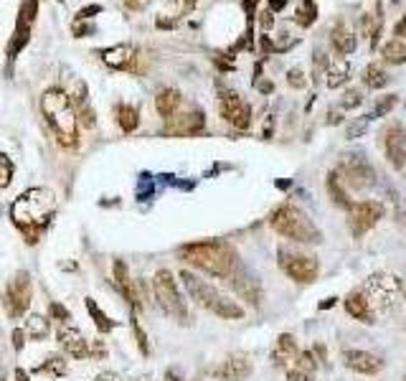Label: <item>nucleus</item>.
<instances>
[{"label": "nucleus", "instance_id": "nucleus-1", "mask_svg": "<svg viewBox=\"0 0 406 381\" xmlns=\"http://www.w3.org/2000/svg\"><path fill=\"white\" fill-rule=\"evenodd\" d=\"M56 201L54 193L46 188H28L23 196H18L10 206V219L13 224L20 229V234L26 236L28 244H36L43 234V229L49 227L51 216H54Z\"/></svg>", "mask_w": 406, "mask_h": 381}, {"label": "nucleus", "instance_id": "nucleus-2", "mask_svg": "<svg viewBox=\"0 0 406 381\" xmlns=\"http://www.w3.org/2000/svg\"><path fill=\"white\" fill-rule=\"evenodd\" d=\"M178 257L183 262H188L191 267L201 270L211 277H221V280H229L239 264L234 246L221 241V239H206V241L186 244L178 249Z\"/></svg>", "mask_w": 406, "mask_h": 381}, {"label": "nucleus", "instance_id": "nucleus-3", "mask_svg": "<svg viewBox=\"0 0 406 381\" xmlns=\"http://www.w3.org/2000/svg\"><path fill=\"white\" fill-rule=\"evenodd\" d=\"M41 112L46 117V122L51 125V130L56 132L59 143L74 148L76 138H79V117L74 112L71 97L64 89H49L41 97Z\"/></svg>", "mask_w": 406, "mask_h": 381}, {"label": "nucleus", "instance_id": "nucleus-4", "mask_svg": "<svg viewBox=\"0 0 406 381\" xmlns=\"http://www.w3.org/2000/svg\"><path fill=\"white\" fill-rule=\"evenodd\" d=\"M269 224L279 236H284L289 241H300V244H320L323 241V234H320V229L315 227V221L302 209H297L292 204L279 206L272 214Z\"/></svg>", "mask_w": 406, "mask_h": 381}, {"label": "nucleus", "instance_id": "nucleus-5", "mask_svg": "<svg viewBox=\"0 0 406 381\" xmlns=\"http://www.w3.org/2000/svg\"><path fill=\"white\" fill-rule=\"evenodd\" d=\"M152 293H155L157 305H160L168 315L178 318L181 323L188 320V310H186V303H183V298H181L178 282L173 280V275H170L168 270H157V272H155V277H152Z\"/></svg>", "mask_w": 406, "mask_h": 381}, {"label": "nucleus", "instance_id": "nucleus-6", "mask_svg": "<svg viewBox=\"0 0 406 381\" xmlns=\"http://www.w3.org/2000/svg\"><path fill=\"white\" fill-rule=\"evenodd\" d=\"M399 290H401L399 280L394 275H389V272L371 275L363 282V287H360V293L366 295V300L371 303V307H378V310H389L391 305L396 303L399 300Z\"/></svg>", "mask_w": 406, "mask_h": 381}, {"label": "nucleus", "instance_id": "nucleus-7", "mask_svg": "<svg viewBox=\"0 0 406 381\" xmlns=\"http://www.w3.org/2000/svg\"><path fill=\"white\" fill-rule=\"evenodd\" d=\"M31 295H33V290H31L28 272L13 275L8 280V285L3 287V295H0V303L5 307V315L13 318V320H18L20 315H26V310L31 305Z\"/></svg>", "mask_w": 406, "mask_h": 381}, {"label": "nucleus", "instance_id": "nucleus-8", "mask_svg": "<svg viewBox=\"0 0 406 381\" xmlns=\"http://www.w3.org/2000/svg\"><path fill=\"white\" fill-rule=\"evenodd\" d=\"M338 173L343 175V181L350 188H355V191H366V188H371L376 183V170L366 160L363 152H348V155H343Z\"/></svg>", "mask_w": 406, "mask_h": 381}, {"label": "nucleus", "instance_id": "nucleus-9", "mask_svg": "<svg viewBox=\"0 0 406 381\" xmlns=\"http://www.w3.org/2000/svg\"><path fill=\"white\" fill-rule=\"evenodd\" d=\"M279 267L284 270V275L300 285L315 282L318 272H320V262L312 254H300V252H287L279 249Z\"/></svg>", "mask_w": 406, "mask_h": 381}, {"label": "nucleus", "instance_id": "nucleus-10", "mask_svg": "<svg viewBox=\"0 0 406 381\" xmlns=\"http://www.w3.org/2000/svg\"><path fill=\"white\" fill-rule=\"evenodd\" d=\"M386 209L381 201H355L350 209H348V227L350 234L355 239H360L363 234H368L371 229L376 227L381 219H384Z\"/></svg>", "mask_w": 406, "mask_h": 381}, {"label": "nucleus", "instance_id": "nucleus-11", "mask_svg": "<svg viewBox=\"0 0 406 381\" xmlns=\"http://www.w3.org/2000/svg\"><path fill=\"white\" fill-rule=\"evenodd\" d=\"M218 109H221V117H223L231 127H236V130H249V127H252V107H249L239 94H234V92L223 94Z\"/></svg>", "mask_w": 406, "mask_h": 381}, {"label": "nucleus", "instance_id": "nucleus-12", "mask_svg": "<svg viewBox=\"0 0 406 381\" xmlns=\"http://www.w3.org/2000/svg\"><path fill=\"white\" fill-rule=\"evenodd\" d=\"M254 371V364L246 353L236 351V353H229L216 369H213V379L216 381H244L249 374Z\"/></svg>", "mask_w": 406, "mask_h": 381}, {"label": "nucleus", "instance_id": "nucleus-13", "mask_svg": "<svg viewBox=\"0 0 406 381\" xmlns=\"http://www.w3.org/2000/svg\"><path fill=\"white\" fill-rule=\"evenodd\" d=\"M181 280H183V285H186V290H188V295H191V300L196 305H201L206 310H213V305L218 303V298H221V293L213 287V285H208L206 280H201L196 272H191V270H183L181 272Z\"/></svg>", "mask_w": 406, "mask_h": 381}, {"label": "nucleus", "instance_id": "nucleus-14", "mask_svg": "<svg viewBox=\"0 0 406 381\" xmlns=\"http://www.w3.org/2000/svg\"><path fill=\"white\" fill-rule=\"evenodd\" d=\"M343 364H345L350 371H358V374H366V376H373V374L384 371V366H386V361H384L378 353L360 351V348L343 351Z\"/></svg>", "mask_w": 406, "mask_h": 381}, {"label": "nucleus", "instance_id": "nucleus-15", "mask_svg": "<svg viewBox=\"0 0 406 381\" xmlns=\"http://www.w3.org/2000/svg\"><path fill=\"white\" fill-rule=\"evenodd\" d=\"M384 148H386L389 163L396 170H401L406 165V135H404V130H401V125L386 127V132H384Z\"/></svg>", "mask_w": 406, "mask_h": 381}, {"label": "nucleus", "instance_id": "nucleus-16", "mask_svg": "<svg viewBox=\"0 0 406 381\" xmlns=\"http://www.w3.org/2000/svg\"><path fill=\"white\" fill-rule=\"evenodd\" d=\"M59 346L66 351L71 358H86L92 351H89V341L81 335V330L79 328H74V325H61L59 328Z\"/></svg>", "mask_w": 406, "mask_h": 381}, {"label": "nucleus", "instance_id": "nucleus-17", "mask_svg": "<svg viewBox=\"0 0 406 381\" xmlns=\"http://www.w3.org/2000/svg\"><path fill=\"white\" fill-rule=\"evenodd\" d=\"M231 280V285H234V290L241 295V298H246L252 305H259L262 303V290H259V282L241 267V264H236V270H234V275L229 277Z\"/></svg>", "mask_w": 406, "mask_h": 381}, {"label": "nucleus", "instance_id": "nucleus-18", "mask_svg": "<svg viewBox=\"0 0 406 381\" xmlns=\"http://www.w3.org/2000/svg\"><path fill=\"white\" fill-rule=\"evenodd\" d=\"M318 374V361L312 351H300L297 358L292 361V366L287 369V379L289 381H312Z\"/></svg>", "mask_w": 406, "mask_h": 381}, {"label": "nucleus", "instance_id": "nucleus-19", "mask_svg": "<svg viewBox=\"0 0 406 381\" xmlns=\"http://www.w3.org/2000/svg\"><path fill=\"white\" fill-rule=\"evenodd\" d=\"M135 59H137L135 46H127V43H120V46H112V49L102 51V61L109 69H130Z\"/></svg>", "mask_w": 406, "mask_h": 381}, {"label": "nucleus", "instance_id": "nucleus-20", "mask_svg": "<svg viewBox=\"0 0 406 381\" xmlns=\"http://www.w3.org/2000/svg\"><path fill=\"white\" fill-rule=\"evenodd\" d=\"M297 341H295V335L292 333H282L277 341H274V348H272V361L277 364V366H287L289 369V364L297 358Z\"/></svg>", "mask_w": 406, "mask_h": 381}, {"label": "nucleus", "instance_id": "nucleus-21", "mask_svg": "<svg viewBox=\"0 0 406 381\" xmlns=\"http://www.w3.org/2000/svg\"><path fill=\"white\" fill-rule=\"evenodd\" d=\"M175 122L165 127V132L170 135H198L203 127H206V117L203 112H191V115H181V117H173Z\"/></svg>", "mask_w": 406, "mask_h": 381}, {"label": "nucleus", "instance_id": "nucleus-22", "mask_svg": "<svg viewBox=\"0 0 406 381\" xmlns=\"http://www.w3.org/2000/svg\"><path fill=\"white\" fill-rule=\"evenodd\" d=\"M325 191H328V196L333 198V204H338L343 209H350V206H353V201H350V196H348V188H345V181H343V175H340L338 170H330V173L325 175Z\"/></svg>", "mask_w": 406, "mask_h": 381}, {"label": "nucleus", "instance_id": "nucleus-23", "mask_svg": "<svg viewBox=\"0 0 406 381\" xmlns=\"http://www.w3.org/2000/svg\"><path fill=\"white\" fill-rule=\"evenodd\" d=\"M181 102H183V97H181L178 89H160L157 97H155V109H157V115L163 120H173V115L178 112Z\"/></svg>", "mask_w": 406, "mask_h": 381}, {"label": "nucleus", "instance_id": "nucleus-24", "mask_svg": "<svg viewBox=\"0 0 406 381\" xmlns=\"http://www.w3.org/2000/svg\"><path fill=\"white\" fill-rule=\"evenodd\" d=\"M345 310L350 318L360 320V323H373V310H371V303L366 300V295L358 290V293H350L345 298Z\"/></svg>", "mask_w": 406, "mask_h": 381}, {"label": "nucleus", "instance_id": "nucleus-25", "mask_svg": "<svg viewBox=\"0 0 406 381\" xmlns=\"http://www.w3.org/2000/svg\"><path fill=\"white\" fill-rule=\"evenodd\" d=\"M330 41H333V49L343 54V56H348V54H353L355 51V46H358V38H355V33L345 26V23H338L335 26V31H333V36H330Z\"/></svg>", "mask_w": 406, "mask_h": 381}, {"label": "nucleus", "instance_id": "nucleus-26", "mask_svg": "<svg viewBox=\"0 0 406 381\" xmlns=\"http://www.w3.org/2000/svg\"><path fill=\"white\" fill-rule=\"evenodd\" d=\"M348 76H350V64H348L345 59H338V61H333V64L328 66V72H325V84H328L330 89H338V86H343V84L348 81Z\"/></svg>", "mask_w": 406, "mask_h": 381}, {"label": "nucleus", "instance_id": "nucleus-27", "mask_svg": "<svg viewBox=\"0 0 406 381\" xmlns=\"http://www.w3.org/2000/svg\"><path fill=\"white\" fill-rule=\"evenodd\" d=\"M115 115H117V125H120L122 132H135L137 130V125H140V112H137L132 104H117Z\"/></svg>", "mask_w": 406, "mask_h": 381}, {"label": "nucleus", "instance_id": "nucleus-28", "mask_svg": "<svg viewBox=\"0 0 406 381\" xmlns=\"http://www.w3.org/2000/svg\"><path fill=\"white\" fill-rule=\"evenodd\" d=\"M213 315H218V318H226V320H239V318H244V307L236 303V300H231V298H226V295H221L218 298V303L213 305V310H211Z\"/></svg>", "mask_w": 406, "mask_h": 381}, {"label": "nucleus", "instance_id": "nucleus-29", "mask_svg": "<svg viewBox=\"0 0 406 381\" xmlns=\"http://www.w3.org/2000/svg\"><path fill=\"white\" fill-rule=\"evenodd\" d=\"M36 374H41V376H51V379H61L64 374L69 371V366H66V361L61 358V356H49L41 366H36L33 369Z\"/></svg>", "mask_w": 406, "mask_h": 381}, {"label": "nucleus", "instance_id": "nucleus-30", "mask_svg": "<svg viewBox=\"0 0 406 381\" xmlns=\"http://www.w3.org/2000/svg\"><path fill=\"white\" fill-rule=\"evenodd\" d=\"M86 310H89V315H92V320H94V325H97L99 333H109V330L117 328V323H115L104 310H99V305L94 303L92 298H86Z\"/></svg>", "mask_w": 406, "mask_h": 381}, {"label": "nucleus", "instance_id": "nucleus-31", "mask_svg": "<svg viewBox=\"0 0 406 381\" xmlns=\"http://www.w3.org/2000/svg\"><path fill=\"white\" fill-rule=\"evenodd\" d=\"M49 330H51V323H49L46 315H31L26 320V335L33 338V341H43L49 335Z\"/></svg>", "mask_w": 406, "mask_h": 381}, {"label": "nucleus", "instance_id": "nucleus-32", "mask_svg": "<svg viewBox=\"0 0 406 381\" xmlns=\"http://www.w3.org/2000/svg\"><path fill=\"white\" fill-rule=\"evenodd\" d=\"M381 56H384L389 64H406V41H401V38L389 41V43L381 49Z\"/></svg>", "mask_w": 406, "mask_h": 381}, {"label": "nucleus", "instance_id": "nucleus-33", "mask_svg": "<svg viewBox=\"0 0 406 381\" xmlns=\"http://www.w3.org/2000/svg\"><path fill=\"white\" fill-rule=\"evenodd\" d=\"M363 84L366 86H371V89H384L386 84H389V76H386V72L381 69V66H366L363 69Z\"/></svg>", "mask_w": 406, "mask_h": 381}, {"label": "nucleus", "instance_id": "nucleus-34", "mask_svg": "<svg viewBox=\"0 0 406 381\" xmlns=\"http://www.w3.org/2000/svg\"><path fill=\"white\" fill-rule=\"evenodd\" d=\"M315 18H318V5L312 3V0H302L300 5H297V13H295V20L300 23V26H312L315 23Z\"/></svg>", "mask_w": 406, "mask_h": 381}, {"label": "nucleus", "instance_id": "nucleus-35", "mask_svg": "<svg viewBox=\"0 0 406 381\" xmlns=\"http://www.w3.org/2000/svg\"><path fill=\"white\" fill-rule=\"evenodd\" d=\"M396 107V94H386V97H378L376 99V104L371 107V120H378V117H386L391 109Z\"/></svg>", "mask_w": 406, "mask_h": 381}, {"label": "nucleus", "instance_id": "nucleus-36", "mask_svg": "<svg viewBox=\"0 0 406 381\" xmlns=\"http://www.w3.org/2000/svg\"><path fill=\"white\" fill-rule=\"evenodd\" d=\"M28 33H31V26H20V23H18L15 36H13V41H10V46H8V56H10V59H15L18 51L28 43Z\"/></svg>", "mask_w": 406, "mask_h": 381}, {"label": "nucleus", "instance_id": "nucleus-37", "mask_svg": "<svg viewBox=\"0 0 406 381\" xmlns=\"http://www.w3.org/2000/svg\"><path fill=\"white\" fill-rule=\"evenodd\" d=\"M368 125H371V117H368V115L350 120V125L345 127V138H348V140H353V138H360V135L368 130Z\"/></svg>", "mask_w": 406, "mask_h": 381}, {"label": "nucleus", "instance_id": "nucleus-38", "mask_svg": "<svg viewBox=\"0 0 406 381\" xmlns=\"http://www.w3.org/2000/svg\"><path fill=\"white\" fill-rule=\"evenodd\" d=\"M13 173H15V168H13V160H10L8 155H0V191L10 186V181H13Z\"/></svg>", "mask_w": 406, "mask_h": 381}, {"label": "nucleus", "instance_id": "nucleus-39", "mask_svg": "<svg viewBox=\"0 0 406 381\" xmlns=\"http://www.w3.org/2000/svg\"><path fill=\"white\" fill-rule=\"evenodd\" d=\"M36 10H38V0H23L18 23H20V26H31V23H33V18H36Z\"/></svg>", "mask_w": 406, "mask_h": 381}, {"label": "nucleus", "instance_id": "nucleus-40", "mask_svg": "<svg viewBox=\"0 0 406 381\" xmlns=\"http://www.w3.org/2000/svg\"><path fill=\"white\" fill-rule=\"evenodd\" d=\"M340 104H343V109H355V107H360V104H363V92H360V89H348V92L343 94Z\"/></svg>", "mask_w": 406, "mask_h": 381}, {"label": "nucleus", "instance_id": "nucleus-41", "mask_svg": "<svg viewBox=\"0 0 406 381\" xmlns=\"http://www.w3.org/2000/svg\"><path fill=\"white\" fill-rule=\"evenodd\" d=\"M130 325H132V330H135V338H137V348L147 356L150 353V346H147V335H145V330L140 328V320H137V315L132 312V320H130Z\"/></svg>", "mask_w": 406, "mask_h": 381}, {"label": "nucleus", "instance_id": "nucleus-42", "mask_svg": "<svg viewBox=\"0 0 406 381\" xmlns=\"http://www.w3.org/2000/svg\"><path fill=\"white\" fill-rule=\"evenodd\" d=\"M49 315H51V318H56V320H59V323H64V325L71 320V312H69V310L61 303H51V307H49Z\"/></svg>", "mask_w": 406, "mask_h": 381}, {"label": "nucleus", "instance_id": "nucleus-43", "mask_svg": "<svg viewBox=\"0 0 406 381\" xmlns=\"http://www.w3.org/2000/svg\"><path fill=\"white\" fill-rule=\"evenodd\" d=\"M287 81H289L295 89H305V84H307L305 76H302V69H292V72L287 74Z\"/></svg>", "mask_w": 406, "mask_h": 381}, {"label": "nucleus", "instance_id": "nucleus-44", "mask_svg": "<svg viewBox=\"0 0 406 381\" xmlns=\"http://www.w3.org/2000/svg\"><path fill=\"white\" fill-rule=\"evenodd\" d=\"M97 13H102V5H86L76 13V20H86V18H94Z\"/></svg>", "mask_w": 406, "mask_h": 381}, {"label": "nucleus", "instance_id": "nucleus-45", "mask_svg": "<svg viewBox=\"0 0 406 381\" xmlns=\"http://www.w3.org/2000/svg\"><path fill=\"white\" fill-rule=\"evenodd\" d=\"M26 338H28V335H26V330L15 328V330H13V348H15V351H20V348L26 346Z\"/></svg>", "mask_w": 406, "mask_h": 381}, {"label": "nucleus", "instance_id": "nucleus-46", "mask_svg": "<svg viewBox=\"0 0 406 381\" xmlns=\"http://www.w3.org/2000/svg\"><path fill=\"white\" fill-rule=\"evenodd\" d=\"M259 23H262V28H264V31H269L272 26H274V13H272L269 8H267L262 15H259Z\"/></svg>", "mask_w": 406, "mask_h": 381}, {"label": "nucleus", "instance_id": "nucleus-47", "mask_svg": "<svg viewBox=\"0 0 406 381\" xmlns=\"http://www.w3.org/2000/svg\"><path fill=\"white\" fill-rule=\"evenodd\" d=\"M170 3H175V5H178V10H188V8H193V3H196V0H170Z\"/></svg>", "mask_w": 406, "mask_h": 381}, {"label": "nucleus", "instance_id": "nucleus-48", "mask_svg": "<svg viewBox=\"0 0 406 381\" xmlns=\"http://www.w3.org/2000/svg\"><path fill=\"white\" fill-rule=\"evenodd\" d=\"M257 89L264 92V94H269L272 89H274V84H272V81H257Z\"/></svg>", "mask_w": 406, "mask_h": 381}, {"label": "nucleus", "instance_id": "nucleus-49", "mask_svg": "<svg viewBox=\"0 0 406 381\" xmlns=\"http://www.w3.org/2000/svg\"><path fill=\"white\" fill-rule=\"evenodd\" d=\"M287 5V0H269V10L272 13H277V10H282Z\"/></svg>", "mask_w": 406, "mask_h": 381}, {"label": "nucleus", "instance_id": "nucleus-50", "mask_svg": "<svg viewBox=\"0 0 406 381\" xmlns=\"http://www.w3.org/2000/svg\"><path fill=\"white\" fill-rule=\"evenodd\" d=\"M396 36H406V15L396 23Z\"/></svg>", "mask_w": 406, "mask_h": 381}, {"label": "nucleus", "instance_id": "nucleus-51", "mask_svg": "<svg viewBox=\"0 0 406 381\" xmlns=\"http://www.w3.org/2000/svg\"><path fill=\"white\" fill-rule=\"evenodd\" d=\"M241 3H244V8H246V13H249V15H252V13H254V8H257V3H259V0H241Z\"/></svg>", "mask_w": 406, "mask_h": 381}, {"label": "nucleus", "instance_id": "nucleus-52", "mask_svg": "<svg viewBox=\"0 0 406 381\" xmlns=\"http://www.w3.org/2000/svg\"><path fill=\"white\" fill-rule=\"evenodd\" d=\"M340 120H343L340 112H330V115H328V125H338Z\"/></svg>", "mask_w": 406, "mask_h": 381}, {"label": "nucleus", "instance_id": "nucleus-53", "mask_svg": "<svg viewBox=\"0 0 406 381\" xmlns=\"http://www.w3.org/2000/svg\"><path fill=\"white\" fill-rule=\"evenodd\" d=\"M165 381H183V379H181V374H178V371H173V369H170V371L165 374Z\"/></svg>", "mask_w": 406, "mask_h": 381}, {"label": "nucleus", "instance_id": "nucleus-54", "mask_svg": "<svg viewBox=\"0 0 406 381\" xmlns=\"http://www.w3.org/2000/svg\"><path fill=\"white\" fill-rule=\"evenodd\" d=\"M15 381H28V374L23 369H15Z\"/></svg>", "mask_w": 406, "mask_h": 381}, {"label": "nucleus", "instance_id": "nucleus-55", "mask_svg": "<svg viewBox=\"0 0 406 381\" xmlns=\"http://www.w3.org/2000/svg\"><path fill=\"white\" fill-rule=\"evenodd\" d=\"M94 381H117V379H115L112 374H104V376H97V379H94Z\"/></svg>", "mask_w": 406, "mask_h": 381}]
</instances>
